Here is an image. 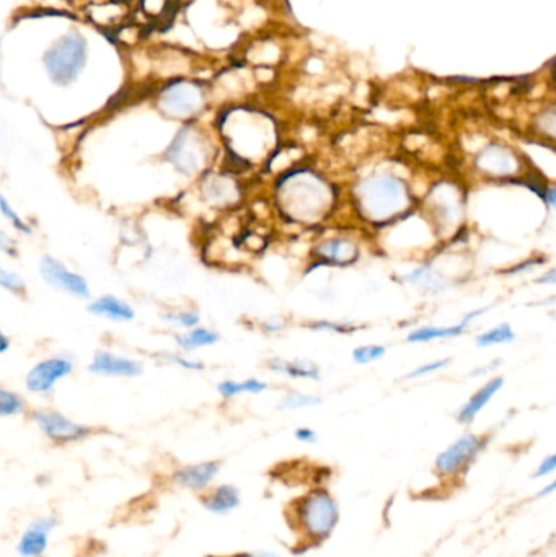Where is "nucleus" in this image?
Masks as SVG:
<instances>
[{
	"label": "nucleus",
	"mask_w": 556,
	"mask_h": 557,
	"mask_svg": "<svg viewBox=\"0 0 556 557\" xmlns=\"http://www.w3.org/2000/svg\"><path fill=\"white\" fill-rule=\"evenodd\" d=\"M411 191L400 176L383 173L362 180L356 187V202L361 214L373 224L397 219L411 206Z\"/></svg>",
	"instance_id": "nucleus-1"
},
{
	"label": "nucleus",
	"mask_w": 556,
	"mask_h": 557,
	"mask_svg": "<svg viewBox=\"0 0 556 557\" xmlns=\"http://www.w3.org/2000/svg\"><path fill=\"white\" fill-rule=\"evenodd\" d=\"M279 201L289 215L299 220H312L322 215L330 204V187L310 171H297L281 181Z\"/></svg>",
	"instance_id": "nucleus-2"
},
{
	"label": "nucleus",
	"mask_w": 556,
	"mask_h": 557,
	"mask_svg": "<svg viewBox=\"0 0 556 557\" xmlns=\"http://www.w3.org/2000/svg\"><path fill=\"white\" fill-rule=\"evenodd\" d=\"M87 60V44L79 34L60 38L44 55L49 77L58 85L72 83Z\"/></svg>",
	"instance_id": "nucleus-3"
},
{
	"label": "nucleus",
	"mask_w": 556,
	"mask_h": 557,
	"mask_svg": "<svg viewBox=\"0 0 556 557\" xmlns=\"http://www.w3.org/2000/svg\"><path fill=\"white\" fill-rule=\"evenodd\" d=\"M340 518V510L330 494L312 492L299 500V520L303 531L315 539H323L331 533Z\"/></svg>",
	"instance_id": "nucleus-4"
},
{
	"label": "nucleus",
	"mask_w": 556,
	"mask_h": 557,
	"mask_svg": "<svg viewBox=\"0 0 556 557\" xmlns=\"http://www.w3.org/2000/svg\"><path fill=\"white\" fill-rule=\"evenodd\" d=\"M484 442L477 435L465 434L452 442L449 447L437 455L436 466L437 473L441 476H455L463 468H467L468 463L482 452Z\"/></svg>",
	"instance_id": "nucleus-5"
},
{
	"label": "nucleus",
	"mask_w": 556,
	"mask_h": 557,
	"mask_svg": "<svg viewBox=\"0 0 556 557\" xmlns=\"http://www.w3.org/2000/svg\"><path fill=\"white\" fill-rule=\"evenodd\" d=\"M39 269H41V276L49 286L59 288V290L62 292H67L74 297H80V298L90 297V288L87 281H85L82 276L69 271L62 262L54 260V257L44 256Z\"/></svg>",
	"instance_id": "nucleus-6"
},
{
	"label": "nucleus",
	"mask_w": 556,
	"mask_h": 557,
	"mask_svg": "<svg viewBox=\"0 0 556 557\" xmlns=\"http://www.w3.org/2000/svg\"><path fill=\"white\" fill-rule=\"evenodd\" d=\"M166 159L185 175H193L201 170L202 163H204L202 150L198 142H194L190 128L183 129L176 135L173 144L166 150Z\"/></svg>",
	"instance_id": "nucleus-7"
},
{
	"label": "nucleus",
	"mask_w": 556,
	"mask_h": 557,
	"mask_svg": "<svg viewBox=\"0 0 556 557\" xmlns=\"http://www.w3.org/2000/svg\"><path fill=\"white\" fill-rule=\"evenodd\" d=\"M475 165L483 175L493 176V178H505L512 176L517 170V160L514 154L503 145L493 144L484 147L475 156Z\"/></svg>",
	"instance_id": "nucleus-8"
},
{
	"label": "nucleus",
	"mask_w": 556,
	"mask_h": 557,
	"mask_svg": "<svg viewBox=\"0 0 556 557\" xmlns=\"http://www.w3.org/2000/svg\"><path fill=\"white\" fill-rule=\"evenodd\" d=\"M34 420L51 440L59 443L74 442V440L84 438L85 435L90 434L88 427L75 424L59 412H37Z\"/></svg>",
	"instance_id": "nucleus-9"
},
{
	"label": "nucleus",
	"mask_w": 556,
	"mask_h": 557,
	"mask_svg": "<svg viewBox=\"0 0 556 557\" xmlns=\"http://www.w3.org/2000/svg\"><path fill=\"white\" fill-rule=\"evenodd\" d=\"M72 372V363L65 358H48L33 367L27 377V387L29 391L48 393L54 383L65 375Z\"/></svg>",
	"instance_id": "nucleus-10"
},
{
	"label": "nucleus",
	"mask_w": 556,
	"mask_h": 557,
	"mask_svg": "<svg viewBox=\"0 0 556 557\" xmlns=\"http://www.w3.org/2000/svg\"><path fill=\"white\" fill-rule=\"evenodd\" d=\"M488 310H489V307H484V308H479V310L470 311L468 315L463 316L462 321L457 323V325H454V326H444V328L424 326V328L413 329V331H409V334L406 336V341L413 342V344H419V342L436 341V339H449V337L462 336V334L467 331V328L470 326V323H472L475 318H478L479 315H483V313L488 311Z\"/></svg>",
	"instance_id": "nucleus-11"
},
{
	"label": "nucleus",
	"mask_w": 556,
	"mask_h": 557,
	"mask_svg": "<svg viewBox=\"0 0 556 557\" xmlns=\"http://www.w3.org/2000/svg\"><path fill=\"white\" fill-rule=\"evenodd\" d=\"M88 370L108 377H138L143 373V365L131 358L116 357L110 352H97L93 362L88 365Z\"/></svg>",
	"instance_id": "nucleus-12"
},
{
	"label": "nucleus",
	"mask_w": 556,
	"mask_h": 557,
	"mask_svg": "<svg viewBox=\"0 0 556 557\" xmlns=\"http://www.w3.org/2000/svg\"><path fill=\"white\" fill-rule=\"evenodd\" d=\"M503 384H504L503 377H496V378L489 380L488 383H484L483 387L479 388L477 393H473L472 398H470L468 401L458 409V412H457L458 422L460 424L473 422V419L483 411V408L486 406L489 401H491L494 394H496L499 389L503 388Z\"/></svg>",
	"instance_id": "nucleus-13"
},
{
	"label": "nucleus",
	"mask_w": 556,
	"mask_h": 557,
	"mask_svg": "<svg viewBox=\"0 0 556 557\" xmlns=\"http://www.w3.org/2000/svg\"><path fill=\"white\" fill-rule=\"evenodd\" d=\"M54 518H41L34 521L18 543V553L23 557L41 556L43 551L46 549L49 531L54 528Z\"/></svg>",
	"instance_id": "nucleus-14"
},
{
	"label": "nucleus",
	"mask_w": 556,
	"mask_h": 557,
	"mask_svg": "<svg viewBox=\"0 0 556 557\" xmlns=\"http://www.w3.org/2000/svg\"><path fill=\"white\" fill-rule=\"evenodd\" d=\"M161 103H164L165 109L170 111L171 114L186 116L193 114L199 108L201 98L193 87H183V85H180V87H173L168 92H165Z\"/></svg>",
	"instance_id": "nucleus-15"
},
{
	"label": "nucleus",
	"mask_w": 556,
	"mask_h": 557,
	"mask_svg": "<svg viewBox=\"0 0 556 557\" xmlns=\"http://www.w3.org/2000/svg\"><path fill=\"white\" fill-rule=\"evenodd\" d=\"M317 255L330 264L348 266L357 260L359 253L352 241L346 240V238H335V240L322 243L317 248Z\"/></svg>",
	"instance_id": "nucleus-16"
},
{
	"label": "nucleus",
	"mask_w": 556,
	"mask_h": 557,
	"mask_svg": "<svg viewBox=\"0 0 556 557\" xmlns=\"http://www.w3.org/2000/svg\"><path fill=\"white\" fill-rule=\"evenodd\" d=\"M217 471H219V463H199L180 469L173 479L176 484L183 485V488H188L191 490H201L216 478Z\"/></svg>",
	"instance_id": "nucleus-17"
},
{
	"label": "nucleus",
	"mask_w": 556,
	"mask_h": 557,
	"mask_svg": "<svg viewBox=\"0 0 556 557\" xmlns=\"http://www.w3.org/2000/svg\"><path fill=\"white\" fill-rule=\"evenodd\" d=\"M88 311L97 316H105L111 321H131L134 318V310L128 303L113 295L98 298L88 307Z\"/></svg>",
	"instance_id": "nucleus-18"
},
{
	"label": "nucleus",
	"mask_w": 556,
	"mask_h": 557,
	"mask_svg": "<svg viewBox=\"0 0 556 557\" xmlns=\"http://www.w3.org/2000/svg\"><path fill=\"white\" fill-rule=\"evenodd\" d=\"M202 504L207 510L214 514H229L234 509L239 507L240 495L234 485H220L212 490L209 495L202 499Z\"/></svg>",
	"instance_id": "nucleus-19"
},
{
	"label": "nucleus",
	"mask_w": 556,
	"mask_h": 557,
	"mask_svg": "<svg viewBox=\"0 0 556 557\" xmlns=\"http://www.w3.org/2000/svg\"><path fill=\"white\" fill-rule=\"evenodd\" d=\"M403 282L421 288L426 292H437L444 287V278L432 269L431 264H423L402 277Z\"/></svg>",
	"instance_id": "nucleus-20"
},
{
	"label": "nucleus",
	"mask_w": 556,
	"mask_h": 557,
	"mask_svg": "<svg viewBox=\"0 0 556 557\" xmlns=\"http://www.w3.org/2000/svg\"><path fill=\"white\" fill-rule=\"evenodd\" d=\"M267 365H270L272 372L289 375V377H294V378H312V380L320 378V372H318V368L313 365V363L307 362V361L286 362V361H282V358H271V361L267 362Z\"/></svg>",
	"instance_id": "nucleus-21"
},
{
	"label": "nucleus",
	"mask_w": 556,
	"mask_h": 557,
	"mask_svg": "<svg viewBox=\"0 0 556 557\" xmlns=\"http://www.w3.org/2000/svg\"><path fill=\"white\" fill-rule=\"evenodd\" d=\"M217 341H219V334L204 328H196L193 331L181 334V336H176V342H178L183 349H188V351H193V349L204 347V346H212V344H216Z\"/></svg>",
	"instance_id": "nucleus-22"
},
{
	"label": "nucleus",
	"mask_w": 556,
	"mask_h": 557,
	"mask_svg": "<svg viewBox=\"0 0 556 557\" xmlns=\"http://www.w3.org/2000/svg\"><path fill=\"white\" fill-rule=\"evenodd\" d=\"M515 339V333L509 323H501L488 331H484L477 337L478 347H489V346H501V344H509Z\"/></svg>",
	"instance_id": "nucleus-23"
},
{
	"label": "nucleus",
	"mask_w": 556,
	"mask_h": 557,
	"mask_svg": "<svg viewBox=\"0 0 556 557\" xmlns=\"http://www.w3.org/2000/svg\"><path fill=\"white\" fill-rule=\"evenodd\" d=\"M219 393L224 398H234L239 396L241 393H261L266 389V383L260 382V380L250 378L245 382H224L219 384Z\"/></svg>",
	"instance_id": "nucleus-24"
},
{
	"label": "nucleus",
	"mask_w": 556,
	"mask_h": 557,
	"mask_svg": "<svg viewBox=\"0 0 556 557\" xmlns=\"http://www.w3.org/2000/svg\"><path fill=\"white\" fill-rule=\"evenodd\" d=\"M387 354V349L383 346H377V344H371V346H361L356 347L352 351V358L356 363L366 365V363L380 361V358Z\"/></svg>",
	"instance_id": "nucleus-25"
},
{
	"label": "nucleus",
	"mask_w": 556,
	"mask_h": 557,
	"mask_svg": "<svg viewBox=\"0 0 556 557\" xmlns=\"http://www.w3.org/2000/svg\"><path fill=\"white\" fill-rule=\"evenodd\" d=\"M322 404V398L310 396V394L292 393L281 401V409H299V408H310Z\"/></svg>",
	"instance_id": "nucleus-26"
},
{
	"label": "nucleus",
	"mask_w": 556,
	"mask_h": 557,
	"mask_svg": "<svg viewBox=\"0 0 556 557\" xmlns=\"http://www.w3.org/2000/svg\"><path fill=\"white\" fill-rule=\"evenodd\" d=\"M23 401L17 394L7 391V389H0V414L2 416H13V414L22 412Z\"/></svg>",
	"instance_id": "nucleus-27"
},
{
	"label": "nucleus",
	"mask_w": 556,
	"mask_h": 557,
	"mask_svg": "<svg viewBox=\"0 0 556 557\" xmlns=\"http://www.w3.org/2000/svg\"><path fill=\"white\" fill-rule=\"evenodd\" d=\"M449 362H451V358H437V361L429 362V363H426V365L414 368V370L404 375V378L414 380V378H421V377H424V375H431L434 372H439V370H442V368H446L449 365Z\"/></svg>",
	"instance_id": "nucleus-28"
},
{
	"label": "nucleus",
	"mask_w": 556,
	"mask_h": 557,
	"mask_svg": "<svg viewBox=\"0 0 556 557\" xmlns=\"http://www.w3.org/2000/svg\"><path fill=\"white\" fill-rule=\"evenodd\" d=\"M0 209H2V212H4V215L7 217V219L12 222L13 224V227L17 230H20L22 233H32V229H29L28 227V224H25V220L22 219V217H18V214L17 212H15L12 207L8 206V202H7V199H5V197L2 196L0 197Z\"/></svg>",
	"instance_id": "nucleus-29"
},
{
	"label": "nucleus",
	"mask_w": 556,
	"mask_h": 557,
	"mask_svg": "<svg viewBox=\"0 0 556 557\" xmlns=\"http://www.w3.org/2000/svg\"><path fill=\"white\" fill-rule=\"evenodd\" d=\"M230 184L227 183L224 180H216V181H211L209 186L206 187L207 191V197H212V199L216 201H220V199H229L230 196Z\"/></svg>",
	"instance_id": "nucleus-30"
},
{
	"label": "nucleus",
	"mask_w": 556,
	"mask_h": 557,
	"mask_svg": "<svg viewBox=\"0 0 556 557\" xmlns=\"http://www.w3.org/2000/svg\"><path fill=\"white\" fill-rule=\"evenodd\" d=\"M0 286L10 290H23V281L17 274L7 272L5 269H0Z\"/></svg>",
	"instance_id": "nucleus-31"
},
{
	"label": "nucleus",
	"mask_w": 556,
	"mask_h": 557,
	"mask_svg": "<svg viewBox=\"0 0 556 557\" xmlns=\"http://www.w3.org/2000/svg\"><path fill=\"white\" fill-rule=\"evenodd\" d=\"M166 320L171 323H176V325L185 326V328H193L199 323V316L196 313H180V315H168Z\"/></svg>",
	"instance_id": "nucleus-32"
},
{
	"label": "nucleus",
	"mask_w": 556,
	"mask_h": 557,
	"mask_svg": "<svg viewBox=\"0 0 556 557\" xmlns=\"http://www.w3.org/2000/svg\"><path fill=\"white\" fill-rule=\"evenodd\" d=\"M556 471V453L548 455L542 463L538 464V468L535 469L534 478H545V476L552 474Z\"/></svg>",
	"instance_id": "nucleus-33"
},
{
	"label": "nucleus",
	"mask_w": 556,
	"mask_h": 557,
	"mask_svg": "<svg viewBox=\"0 0 556 557\" xmlns=\"http://www.w3.org/2000/svg\"><path fill=\"white\" fill-rule=\"evenodd\" d=\"M166 358L171 362L178 363V365H181V367L188 368V370H202V368H204V365H202L201 362H191V361H186V358H181L178 356H166Z\"/></svg>",
	"instance_id": "nucleus-34"
},
{
	"label": "nucleus",
	"mask_w": 556,
	"mask_h": 557,
	"mask_svg": "<svg viewBox=\"0 0 556 557\" xmlns=\"http://www.w3.org/2000/svg\"><path fill=\"white\" fill-rule=\"evenodd\" d=\"M296 438L300 440V442H305V443H313L317 440V434L313 432L312 429L302 427V429L296 430Z\"/></svg>",
	"instance_id": "nucleus-35"
},
{
	"label": "nucleus",
	"mask_w": 556,
	"mask_h": 557,
	"mask_svg": "<svg viewBox=\"0 0 556 557\" xmlns=\"http://www.w3.org/2000/svg\"><path fill=\"white\" fill-rule=\"evenodd\" d=\"M535 283H538V286H556V266L540 276Z\"/></svg>",
	"instance_id": "nucleus-36"
},
{
	"label": "nucleus",
	"mask_w": 556,
	"mask_h": 557,
	"mask_svg": "<svg viewBox=\"0 0 556 557\" xmlns=\"http://www.w3.org/2000/svg\"><path fill=\"white\" fill-rule=\"evenodd\" d=\"M543 201L547 202L552 209H556V186L548 187L547 192H545V196H543Z\"/></svg>",
	"instance_id": "nucleus-37"
},
{
	"label": "nucleus",
	"mask_w": 556,
	"mask_h": 557,
	"mask_svg": "<svg viewBox=\"0 0 556 557\" xmlns=\"http://www.w3.org/2000/svg\"><path fill=\"white\" fill-rule=\"evenodd\" d=\"M555 492H556V479L552 481V483H548L543 489H540L538 494H537V497L538 499L540 497H548V495H552Z\"/></svg>",
	"instance_id": "nucleus-38"
},
{
	"label": "nucleus",
	"mask_w": 556,
	"mask_h": 557,
	"mask_svg": "<svg viewBox=\"0 0 556 557\" xmlns=\"http://www.w3.org/2000/svg\"><path fill=\"white\" fill-rule=\"evenodd\" d=\"M239 557H277V556L270 553H255V554H241Z\"/></svg>",
	"instance_id": "nucleus-39"
},
{
	"label": "nucleus",
	"mask_w": 556,
	"mask_h": 557,
	"mask_svg": "<svg viewBox=\"0 0 556 557\" xmlns=\"http://www.w3.org/2000/svg\"><path fill=\"white\" fill-rule=\"evenodd\" d=\"M0 339H2V346H0V352H5V351H7V347H8V339H7V336H5V334H2V336H0Z\"/></svg>",
	"instance_id": "nucleus-40"
}]
</instances>
